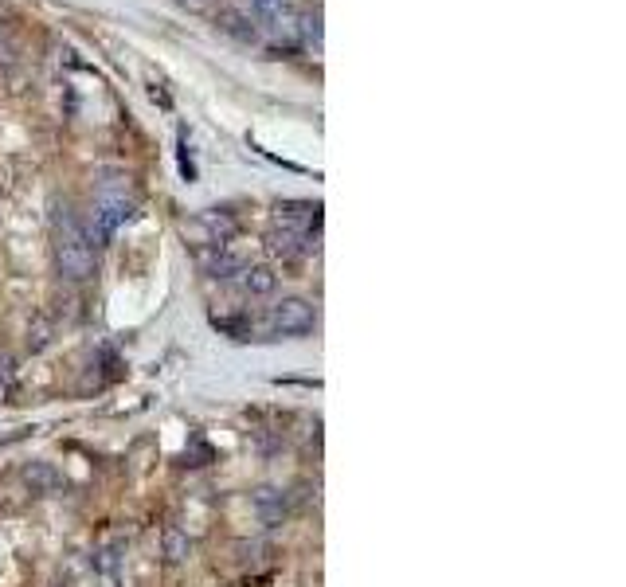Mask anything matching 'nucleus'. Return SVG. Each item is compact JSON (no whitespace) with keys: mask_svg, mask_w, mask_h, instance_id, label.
Wrapping results in <instances>:
<instances>
[{"mask_svg":"<svg viewBox=\"0 0 626 587\" xmlns=\"http://www.w3.org/2000/svg\"><path fill=\"white\" fill-rule=\"evenodd\" d=\"M216 329L231 333L235 341H247V337H251V325H247V321H231V317H216Z\"/></svg>","mask_w":626,"mask_h":587,"instance_id":"12","label":"nucleus"},{"mask_svg":"<svg viewBox=\"0 0 626 587\" xmlns=\"http://www.w3.org/2000/svg\"><path fill=\"white\" fill-rule=\"evenodd\" d=\"M55 267L67 282H87V278H94V267H98L87 224L67 204L55 212Z\"/></svg>","mask_w":626,"mask_h":587,"instance_id":"1","label":"nucleus"},{"mask_svg":"<svg viewBox=\"0 0 626 587\" xmlns=\"http://www.w3.org/2000/svg\"><path fill=\"white\" fill-rule=\"evenodd\" d=\"M134 200L126 196V192H102L98 200H94V220H90L87 235L90 243L98 247V243H106L118 227H126L130 220H134Z\"/></svg>","mask_w":626,"mask_h":587,"instance_id":"2","label":"nucleus"},{"mask_svg":"<svg viewBox=\"0 0 626 587\" xmlns=\"http://www.w3.org/2000/svg\"><path fill=\"white\" fill-rule=\"evenodd\" d=\"M161 552H165V560H169V564H180V560H188V552H192V541H188V533H180L177 525H169V529L161 533Z\"/></svg>","mask_w":626,"mask_h":587,"instance_id":"10","label":"nucleus"},{"mask_svg":"<svg viewBox=\"0 0 626 587\" xmlns=\"http://www.w3.org/2000/svg\"><path fill=\"white\" fill-rule=\"evenodd\" d=\"M239 286L251 298H267V294H274V286H278V274L270 271V267H247V271L239 274Z\"/></svg>","mask_w":626,"mask_h":587,"instance_id":"9","label":"nucleus"},{"mask_svg":"<svg viewBox=\"0 0 626 587\" xmlns=\"http://www.w3.org/2000/svg\"><path fill=\"white\" fill-rule=\"evenodd\" d=\"M20 478H24V486L32 494H55V490H63V474L51 462H24Z\"/></svg>","mask_w":626,"mask_h":587,"instance_id":"6","label":"nucleus"},{"mask_svg":"<svg viewBox=\"0 0 626 587\" xmlns=\"http://www.w3.org/2000/svg\"><path fill=\"white\" fill-rule=\"evenodd\" d=\"M220 32H227L231 40H239V44H255V24L247 20V16H239V12H224L220 16Z\"/></svg>","mask_w":626,"mask_h":587,"instance_id":"11","label":"nucleus"},{"mask_svg":"<svg viewBox=\"0 0 626 587\" xmlns=\"http://www.w3.org/2000/svg\"><path fill=\"white\" fill-rule=\"evenodd\" d=\"M255 513H259L267 525H278V521L290 513V497H286V490H278V486H263V490L255 494Z\"/></svg>","mask_w":626,"mask_h":587,"instance_id":"7","label":"nucleus"},{"mask_svg":"<svg viewBox=\"0 0 626 587\" xmlns=\"http://www.w3.org/2000/svg\"><path fill=\"white\" fill-rule=\"evenodd\" d=\"M196 231L204 235V243H212V247H224L227 239H235V231H239V220H235L231 212H220V208H212V212H204V216L196 220Z\"/></svg>","mask_w":626,"mask_h":587,"instance_id":"5","label":"nucleus"},{"mask_svg":"<svg viewBox=\"0 0 626 587\" xmlns=\"http://www.w3.org/2000/svg\"><path fill=\"white\" fill-rule=\"evenodd\" d=\"M267 325L278 337H306L317 325V306L310 298H282L278 306H270Z\"/></svg>","mask_w":626,"mask_h":587,"instance_id":"3","label":"nucleus"},{"mask_svg":"<svg viewBox=\"0 0 626 587\" xmlns=\"http://www.w3.org/2000/svg\"><path fill=\"white\" fill-rule=\"evenodd\" d=\"M200 267L212 274V278H224V282H231L235 274H243L247 267H243V259L239 255H231V251H224V247H216V251H208L204 259H200Z\"/></svg>","mask_w":626,"mask_h":587,"instance_id":"8","label":"nucleus"},{"mask_svg":"<svg viewBox=\"0 0 626 587\" xmlns=\"http://www.w3.org/2000/svg\"><path fill=\"white\" fill-rule=\"evenodd\" d=\"M274 220H278V227H290V231L310 235L313 227L321 224V208L310 204V200H278L274 204Z\"/></svg>","mask_w":626,"mask_h":587,"instance_id":"4","label":"nucleus"}]
</instances>
